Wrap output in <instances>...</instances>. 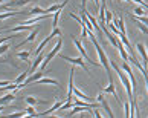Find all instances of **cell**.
<instances>
[{"mask_svg":"<svg viewBox=\"0 0 148 118\" xmlns=\"http://www.w3.org/2000/svg\"><path fill=\"white\" fill-rule=\"evenodd\" d=\"M116 2H119V0H116Z\"/></svg>","mask_w":148,"mask_h":118,"instance_id":"obj_42","label":"cell"},{"mask_svg":"<svg viewBox=\"0 0 148 118\" xmlns=\"http://www.w3.org/2000/svg\"><path fill=\"white\" fill-rule=\"evenodd\" d=\"M73 74H75V69L72 67L70 69V75H69V87H67V101H72L73 98V89H75V84H73Z\"/></svg>","mask_w":148,"mask_h":118,"instance_id":"obj_9","label":"cell"},{"mask_svg":"<svg viewBox=\"0 0 148 118\" xmlns=\"http://www.w3.org/2000/svg\"><path fill=\"white\" fill-rule=\"evenodd\" d=\"M64 103H63V100H57L55 103H53L51 108H49L47 110H45V112H41V114H38L40 117H47V115H51L52 112H55V110H60V108H61Z\"/></svg>","mask_w":148,"mask_h":118,"instance_id":"obj_10","label":"cell"},{"mask_svg":"<svg viewBox=\"0 0 148 118\" xmlns=\"http://www.w3.org/2000/svg\"><path fill=\"white\" fill-rule=\"evenodd\" d=\"M61 58L64 60V61H69V63H72V65H78V66H81L83 69L86 71V72H89V69H87V66H86V63H84V57H76V58H72V57H64V55H61ZM90 74V72H89Z\"/></svg>","mask_w":148,"mask_h":118,"instance_id":"obj_8","label":"cell"},{"mask_svg":"<svg viewBox=\"0 0 148 118\" xmlns=\"http://www.w3.org/2000/svg\"><path fill=\"white\" fill-rule=\"evenodd\" d=\"M43 14H46V9L41 6H34L29 9V12H26L28 17H35V15H43Z\"/></svg>","mask_w":148,"mask_h":118,"instance_id":"obj_14","label":"cell"},{"mask_svg":"<svg viewBox=\"0 0 148 118\" xmlns=\"http://www.w3.org/2000/svg\"><path fill=\"white\" fill-rule=\"evenodd\" d=\"M86 3L87 0H81V9H86Z\"/></svg>","mask_w":148,"mask_h":118,"instance_id":"obj_39","label":"cell"},{"mask_svg":"<svg viewBox=\"0 0 148 118\" xmlns=\"http://www.w3.org/2000/svg\"><path fill=\"white\" fill-rule=\"evenodd\" d=\"M11 83H14V81H9V80H2V83H0V86L5 87V86H8V84H11Z\"/></svg>","mask_w":148,"mask_h":118,"instance_id":"obj_35","label":"cell"},{"mask_svg":"<svg viewBox=\"0 0 148 118\" xmlns=\"http://www.w3.org/2000/svg\"><path fill=\"white\" fill-rule=\"evenodd\" d=\"M37 35H38V29H34V31H32V32L29 34V37H28V38H26V40H25V42H21V43H18V44H17V46H15V49H18L20 46H23V44H26V43H28V42H34Z\"/></svg>","mask_w":148,"mask_h":118,"instance_id":"obj_19","label":"cell"},{"mask_svg":"<svg viewBox=\"0 0 148 118\" xmlns=\"http://www.w3.org/2000/svg\"><path fill=\"white\" fill-rule=\"evenodd\" d=\"M25 101H26L29 106H35L37 103H40V101H38L35 97H25Z\"/></svg>","mask_w":148,"mask_h":118,"instance_id":"obj_27","label":"cell"},{"mask_svg":"<svg viewBox=\"0 0 148 118\" xmlns=\"http://www.w3.org/2000/svg\"><path fill=\"white\" fill-rule=\"evenodd\" d=\"M49 17H52V14H43V15H35V17H29V19H26L23 22H20L18 25H26V26H31L34 23H40V22L49 19Z\"/></svg>","mask_w":148,"mask_h":118,"instance_id":"obj_5","label":"cell"},{"mask_svg":"<svg viewBox=\"0 0 148 118\" xmlns=\"http://www.w3.org/2000/svg\"><path fill=\"white\" fill-rule=\"evenodd\" d=\"M51 40H52V35H47V37L45 38V40H43V42L37 46V49H35V55L41 54V52H43V49H45V46H46V44H47L49 42H51Z\"/></svg>","mask_w":148,"mask_h":118,"instance_id":"obj_20","label":"cell"},{"mask_svg":"<svg viewBox=\"0 0 148 118\" xmlns=\"http://www.w3.org/2000/svg\"><path fill=\"white\" fill-rule=\"evenodd\" d=\"M131 20L134 22V25H136V26L139 28V29H140V32H142V34H145V35H148V26H147L145 23H142V22H139V20L136 19L134 15H131Z\"/></svg>","mask_w":148,"mask_h":118,"instance_id":"obj_15","label":"cell"},{"mask_svg":"<svg viewBox=\"0 0 148 118\" xmlns=\"http://www.w3.org/2000/svg\"><path fill=\"white\" fill-rule=\"evenodd\" d=\"M93 117L95 118H102L101 114H99V110H96V109H93Z\"/></svg>","mask_w":148,"mask_h":118,"instance_id":"obj_37","label":"cell"},{"mask_svg":"<svg viewBox=\"0 0 148 118\" xmlns=\"http://www.w3.org/2000/svg\"><path fill=\"white\" fill-rule=\"evenodd\" d=\"M51 35H52V38L57 37V35H61V29H60V28H53L52 32H51Z\"/></svg>","mask_w":148,"mask_h":118,"instance_id":"obj_31","label":"cell"},{"mask_svg":"<svg viewBox=\"0 0 148 118\" xmlns=\"http://www.w3.org/2000/svg\"><path fill=\"white\" fill-rule=\"evenodd\" d=\"M136 49L139 51V54L142 55V58H144V67H147V69H148V49L145 48L144 43H138Z\"/></svg>","mask_w":148,"mask_h":118,"instance_id":"obj_11","label":"cell"},{"mask_svg":"<svg viewBox=\"0 0 148 118\" xmlns=\"http://www.w3.org/2000/svg\"><path fill=\"white\" fill-rule=\"evenodd\" d=\"M133 12H134L136 15H138V17H142V15H145V14H147L145 11L142 9V8H139V6H136V8L133 9Z\"/></svg>","mask_w":148,"mask_h":118,"instance_id":"obj_30","label":"cell"},{"mask_svg":"<svg viewBox=\"0 0 148 118\" xmlns=\"http://www.w3.org/2000/svg\"><path fill=\"white\" fill-rule=\"evenodd\" d=\"M43 77H45V72L40 69L38 72H34V74H32L31 77H28V80L25 81V84H26V86H32V84H34L35 81H38V80H40V78H43Z\"/></svg>","mask_w":148,"mask_h":118,"instance_id":"obj_12","label":"cell"},{"mask_svg":"<svg viewBox=\"0 0 148 118\" xmlns=\"http://www.w3.org/2000/svg\"><path fill=\"white\" fill-rule=\"evenodd\" d=\"M37 117H40V115H38V114H37V115H31V114H26V115H25L23 118H37Z\"/></svg>","mask_w":148,"mask_h":118,"instance_id":"obj_38","label":"cell"},{"mask_svg":"<svg viewBox=\"0 0 148 118\" xmlns=\"http://www.w3.org/2000/svg\"><path fill=\"white\" fill-rule=\"evenodd\" d=\"M106 25H107V23H101V28L104 29V35H106V37L108 38V42H110V43L113 44L114 48H118V44H119V40L116 38V34H112V32H110V29H108V28H107Z\"/></svg>","mask_w":148,"mask_h":118,"instance_id":"obj_6","label":"cell"},{"mask_svg":"<svg viewBox=\"0 0 148 118\" xmlns=\"http://www.w3.org/2000/svg\"><path fill=\"white\" fill-rule=\"evenodd\" d=\"M8 49H9V44H2V48H0V51H2V54H5Z\"/></svg>","mask_w":148,"mask_h":118,"instance_id":"obj_36","label":"cell"},{"mask_svg":"<svg viewBox=\"0 0 148 118\" xmlns=\"http://www.w3.org/2000/svg\"><path fill=\"white\" fill-rule=\"evenodd\" d=\"M26 112H28V114H31V115H37V112H35V109L32 108V106H28V109H26Z\"/></svg>","mask_w":148,"mask_h":118,"instance_id":"obj_33","label":"cell"},{"mask_svg":"<svg viewBox=\"0 0 148 118\" xmlns=\"http://www.w3.org/2000/svg\"><path fill=\"white\" fill-rule=\"evenodd\" d=\"M118 52H119V55H121V58H122L124 61H130V54H128V51H125V48H124V43L119 40V44H118Z\"/></svg>","mask_w":148,"mask_h":118,"instance_id":"obj_13","label":"cell"},{"mask_svg":"<svg viewBox=\"0 0 148 118\" xmlns=\"http://www.w3.org/2000/svg\"><path fill=\"white\" fill-rule=\"evenodd\" d=\"M89 35H90V40H92V43H93V46H95L96 52H98V57H99V60H101V65H102L104 67H106L107 74H108V77H110V75H112V74H110L112 63L108 61L106 52H104V49L101 48V44H99V42H98V38H96V35H95V32H89Z\"/></svg>","mask_w":148,"mask_h":118,"instance_id":"obj_2","label":"cell"},{"mask_svg":"<svg viewBox=\"0 0 148 118\" xmlns=\"http://www.w3.org/2000/svg\"><path fill=\"white\" fill-rule=\"evenodd\" d=\"M73 95H75L76 98H79V100H84V101H87V103H92V98L89 97V95H86L84 92H81L78 87L73 89Z\"/></svg>","mask_w":148,"mask_h":118,"instance_id":"obj_16","label":"cell"},{"mask_svg":"<svg viewBox=\"0 0 148 118\" xmlns=\"http://www.w3.org/2000/svg\"><path fill=\"white\" fill-rule=\"evenodd\" d=\"M79 118H84V115H81V117H79Z\"/></svg>","mask_w":148,"mask_h":118,"instance_id":"obj_41","label":"cell"},{"mask_svg":"<svg viewBox=\"0 0 148 118\" xmlns=\"http://www.w3.org/2000/svg\"><path fill=\"white\" fill-rule=\"evenodd\" d=\"M102 92H104V94H113V97L116 98V101H118V103H121V100H119L118 94H116V86H114V81H113V77H112V75L108 77V86L104 87Z\"/></svg>","mask_w":148,"mask_h":118,"instance_id":"obj_7","label":"cell"},{"mask_svg":"<svg viewBox=\"0 0 148 118\" xmlns=\"http://www.w3.org/2000/svg\"><path fill=\"white\" fill-rule=\"evenodd\" d=\"M72 42H73V44H75V46H76V49L79 51L81 57H84V60H87V61H89L90 65H93V66H98V67L101 66L99 63H96V61H93V60H92V58L89 57V54L86 52V49H84V46H83V43H81L79 40H76V37H75V35H72Z\"/></svg>","mask_w":148,"mask_h":118,"instance_id":"obj_4","label":"cell"},{"mask_svg":"<svg viewBox=\"0 0 148 118\" xmlns=\"http://www.w3.org/2000/svg\"><path fill=\"white\" fill-rule=\"evenodd\" d=\"M110 63H112V67L114 69V72L118 74L121 83H122L124 91L127 92V97L130 98V103H134V91H133V84H131L128 75H125V71L122 69V67H119L116 63H114V61H110Z\"/></svg>","mask_w":148,"mask_h":118,"instance_id":"obj_1","label":"cell"},{"mask_svg":"<svg viewBox=\"0 0 148 118\" xmlns=\"http://www.w3.org/2000/svg\"><path fill=\"white\" fill-rule=\"evenodd\" d=\"M147 15H148V12H147Z\"/></svg>","mask_w":148,"mask_h":118,"instance_id":"obj_43","label":"cell"},{"mask_svg":"<svg viewBox=\"0 0 148 118\" xmlns=\"http://www.w3.org/2000/svg\"><path fill=\"white\" fill-rule=\"evenodd\" d=\"M114 19V17H113V12H112V11H106V23H112V20Z\"/></svg>","mask_w":148,"mask_h":118,"instance_id":"obj_29","label":"cell"},{"mask_svg":"<svg viewBox=\"0 0 148 118\" xmlns=\"http://www.w3.org/2000/svg\"><path fill=\"white\" fill-rule=\"evenodd\" d=\"M29 26L26 25H20V26H15V28H11V29H5L3 32H21V31H28Z\"/></svg>","mask_w":148,"mask_h":118,"instance_id":"obj_23","label":"cell"},{"mask_svg":"<svg viewBox=\"0 0 148 118\" xmlns=\"http://www.w3.org/2000/svg\"><path fill=\"white\" fill-rule=\"evenodd\" d=\"M15 100V92H11L8 95H5V97H2V108L3 106H6L8 103H11V101Z\"/></svg>","mask_w":148,"mask_h":118,"instance_id":"obj_22","label":"cell"},{"mask_svg":"<svg viewBox=\"0 0 148 118\" xmlns=\"http://www.w3.org/2000/svg\"><path fill=\"white\" fill-rule=\"evenodd\" d=\"M28 112L26 110H20V112H15V114H9V115H2V118H23Z\"/></svg>","mask_w":148,"mask_h":118,"instance_id":"obj_24","label":"cell"},{"mask_svg":"<svg viewBox=\"0 0 148 118\" xmlns=\"http://www.w3.org/2000/svg\"><path fill=\"white\" fill-rule=\"evenodd\" d=\"M93 3H95L96 6H99V0H93Z\"/></svg>","mask_w":148,"mask_h":118,"instance_id":"obj_40","label":"cell"},{"mask_svg":"<svg viewBox=\"0 0 148 118\" xmlns=\"http://www.w3.org/2000/svg\"><path fill=\"white\" fill-rule=\"evenodd\" d=\"M34 84H53V86H58V81L57 80H53V78H46V77H43V78H40V80L38 81H35ZM34 84H32V86H34Z\"/></svg>","mask_w":148,"mask_h":118,"instance_id":"obj_17","label":"cell"},{"mask_svg":"<svg viewBox=\"0 0 148 118\" xmlns=\"http://www.w3.org/2000/svg\"><path fill=\"white\" fill-rule=\"evenodd\" d=\"M29 2H32V0H14L12 3V6H25V5H28Z\"/></svg>","mask_w":148,"mask_h":118,"instance_id":"obj_26","label":"cell"},{"mask_svg":"<svg viewBox=\"0 0 148 118\" xmlns=\"http://www.w3.org/2000/svg\"><path fill=\"white\" fill-rule=\"evenodd\" d=\"M60 14H61V11H57V12H53V22H52V28H58V19H60Z\"/></svg>","mask_w":148,"mask_h":118,"instance_id":"obj_28","label":"cell"},{"mask_svg":"<svg viewBox=\"0 0 148 118\" xmlns=\"http://www.w3.org/2000/svg\"><path fill=\"white\" fill-rule=\"evenodd\" d=\"M104 95H106V94H104V92H99V94H98V97H96L95 100L98 101V103H102V101L106 100V98H104Z\"/></svg>","mask_w":148,"mask_h":118,"instance_id":"obj_32","label":"cell"},{"mask_svg":"<svg viewBox=\"0 0 148 118\" xmlns=\"http://www.w3.org/2000/svg\"><path fill=\"white\" fill-rule=\"evenodd\" d=\"M28 77H31V72H29V71H25V72H21V74L15 78L14 83H15V84H21V83H25L26 80H28Z\"/></svg>","mask_w":148,"mask_h":118,"instance_id":"obj_18","label":"cell"},{"mask_svg":"<svg viewBox=\"0 0 148 118\" xmlns=\"http://www.w3.org/2000/svg\"><path fill=\"white\" fill-rule=\"evenodd\" d=\"M131 2H134V3H139L140 6H144V8H148V5L144 2V0H131Z\"/></svg>","mask_w":148,"mask_h":118,"instance_id":"obj_34","label":"cell"},{"mask_svg":"<svg viewBox=\"0 0 148 118\" xmlns=\"http://www.w3.org/2000/svg\"><path fill=\"white\" fill-rule=\"evenodd\" d=\"M113 22H114V25H118V28H119V31H121V32H122V34H127V31H125V25H124L122 17H114Z\"/></svg>","mask_w":148,"mask_h":118,"instance_id":"obj_21","label":"cell"},{"mask_svg":"<svg viewBox=\"0 0 148 118\" xmlns=\"http://www.w3.org/2000/svg\"><path fill=\"white\" fill-rule=\"evenodd\" d=\"M61 46H63V40H61V38H58V42H57L55 46H53V49H52L51 52H49L46 57H45V61H43V65L40 66V69H41V71L47 66V63H49V61H51L53 57H57V55L60 54V49H61Z\"/></svg>","mask_w":148,"mask_h":118,"instance_id":"obj_3","label":"cell"},{"mask_svg":"<svg viewBox=\"0 0 148 118\" xmlns=\"http://www.w3.org/2000/svg\"><path fill=\"white\" fill-rule=\"evenodd\" d=\"M20 60H23V61H29V57H31V52L29 51H21V52H17L15 54Z\"/></svg>","mask_w":148,"mask_h":118,"instance_id":"obj_25","label":"cell"}]
</instances>
